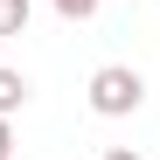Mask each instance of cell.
<instances>
[{
  "mask_svg": "<svg viewBox=\"0 0 160 160\" xmlns=\"http://www.w3.org/2000/svg\"><path fill=\"white\" fill-rule=\"evenodd\" d=\"M146 104V84H139V70H125V63H104L91 77V112L98 118H125V112H139Z\"/></svg>",
  "mask_w": 160,
  "mask_h": 160,
  "instance_id": "obj_1",
  "label": "cell"
},
{
  "mask_svg": "<svg viewBox=\"0 0 160 160\" xmlns=\"http://www.w3.org/2000/svg\"><path fill=\"white\" fill-rule=\"evenodd\" d=\"M28 77H21V70H7V63H0V112H21V104H28Z\"/></svg>",
  "mask_w": 160,
  "mask_h": 160,
  "instance_id": "obj_2",
  "label": "cell"
},
{
  "mask_svg": "<svg viewBox=\"0 0 160 160\" xmlns=\"http://www.w3.org/2000/svg\"><path fill=\"white\" fill-rule=\"evenodd\" d=\"M28 14L35 0H0V35H28Z\"/></svg>",
  "mask_w": 160,
  "mask_h": 160,
  "instance_id": "obj_3",
  "label": "cell"
},
{
  "mask_svg": "<svg viewBox=\"0 0 160 160\" xmlns=\"http://www.w3.org/2000/svg\"><path fill=\"white\" fill-rule=\"evenodd\" d=\"M56 14H63V21H91V14H98V0H56Z\"/></svg>",
  "mask_w": 160,
  "mask_h": 160,
  "instance_id": "obj_4",
  "label": "cell"
},
{
  "mask_svg": "<svg viewBox=\"0 0 160 160\" xmlns=\"http://www.w3.org/2000/svg\"><path fill=\"white\" fill-rule=\"evenodd\" d=\"M7 146H14V125H7V112H0V160H7Z\"/></svg>",
  "mask_w": 160,
  "mask_h": 160,
  "instance_id": "obj_5",
  "label": "cell"
},
{
  "mask_svg": "<svg viewBox=\"0 0 160 160\" xmlns=\"http://www.w3.org/2000/svg\"><path fill=\"white\" fill-rule=\"evenodd\" d=\"M98 160H139V153H132V146H112V153H98Z\"/></svg>",
  "mask_w": 160,
  "mask_h": 160,
  "instance_id": "obj_6",
  "label": "cell"
}]
</instances>
